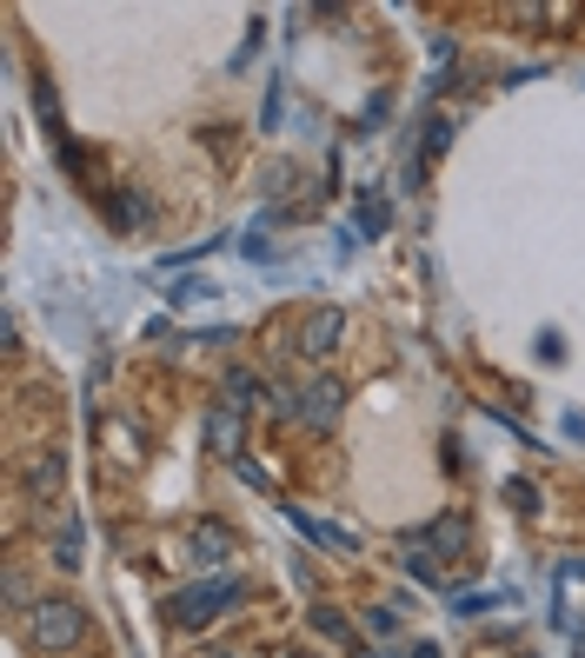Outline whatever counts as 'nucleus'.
Returning <instances> with one entry per match:
<instances>
[{"mask_svg":"<svg viewBox=\"0 0 585 658\" xmlns=\"http://www.w3.org/2000/svg\"><path fill=\"white\" fill-rule=\"evenodd\" d=\"M246 599V579H233V572H213V579H194V586H180L174 599H166V625H180V632H207V625H220V619H233Z\"/></svg>","mask_w":585,"mask_h":658,"instance_id":"obj_1","label":"nucleus"},{"mask_svg":"<svg viewBox=\"0 0 585 658\" xmlns=\"http://www.w3.org/2000/svg\"><path fill=\"white\" fill-rule=\"evenodd\" d=\"M21 638H27V651L60 658V651H73L80 638H87V612H80L73 599H34V612L21 619Z\"/></svg>","mask_w":585,"mask_h":658,"instance_id":"obj_2","label":"nucleus"},{"mask_svg":"<svg viewBox=\"0 0 585 658\" xmlns=\"http://www.w3.org/2000/svg\"><path fill=\"white\" fill-rule=\"evenodd\" d=\"M340 406H347V392H340V386H332V379H313V386H300L293 420H306L313 433H332V426H340Z\"/></svg>","mask_w":585,"mask_h":658,"instance_id":"obj_3","label":"nucleus"},{"mask_svg":"<svg viewBox=\"0 0 585 658\" xmlns=\"http://www.w3.org/2000/svg\"><path fill=\"white\" fill-rule=\"evenodd\" d=\"M340 340H347V313H340V306H313V313L300 319V353H306V360L332 353Z\"/></svg>","mask_w":585,"mask_h":658,"instance_id":"obj_4","label":"nucleus"},{"mask_svg":"<svg viewBox=\"0 0 585 658\" xmlns=\"http://www.w3.org/2000/svg\"><path fill=\"white\" fill-rule=\"evenodd\" d=\"M21 485H27V500H34V506L60 500V485H67V459H60V453H34V459L21 466Z\"/></svg>","mask_w":585,"mask_h":658,"instance_id":"obj_5","label":"nucleus"},{"mask_svg":"<svg viewBox=\"0 0 585 658\" xmlns=\"http://www.w3.org/2000/svg\"><path fill=\"white\" fill-rule=\"evenodd\" d=\"M420 552H440V559H466V552H472V526H466L459 513H446V519H433V526L420 532Z\"/></svg>","mask_w":585,"mask_h":658,"instance_id":"obj_6","label":"nucleus"},{"mask_svg":"<svg viewBox=\"0 0 585 658\" xmlns=\"http://www.w3.org/2000/svg\"><path fill=\"white\" fill-rule=\"evenodd\" d=\"M239 439H246V413L220 399L213 413H207V446H213L220 459H239Z\"/></svg>","mask_w":585,"mask_h":658,"instance_id":"obj_7","label":"nucleus"},{"mask_svg":"<svg viewBox=\"0 0 585 658\" xmlns=\"http://www.w3.org/2000/svg\"><path fill=\"white\" fill-rule=\"evenodd\" d=\"M107 213H114L120 233H140L147 226V193L140 187H107Z\"/></svg>","mask_w":585,"mask_h":658,"instance_id":"obj_8","label":"nucleus"},{"mask_svg":"<svg viewBox=\"0 0 585 658\" xmlns=\"http://www.w3.org/2000/svg\"><path fill=\"white\" fill-rule=\"evenodd\" d=\"M226 552H233V532L213 526V519H200V526H194V559H200V565H226Z\"/></svg>","mask_w":585,"mask_h":658,"instance_id":"obj_9","label":"nucleus"},{"mask_svg":"<svg viewBox=\"0 0 585 658\" xmlns=\"http://www.w3.org/2000/svg\"><path fill=\"white\" fill-rule=\"evenodd\" d=\"M293 526H300V532H306L313 545H332V552H360V539H353V532L326 526V519H313V513H300V506H293Z\"/></svg>","mask_w":585,"mask_h":658,"instance_id":"obj_10","label":"nucleus"},{"mask_svg":"<svg viewBox=\"0 0 585 658\" xmlns=\"http://www.w3.org/2000/svg\"><path fill=\"white\" fill-rule=\"evenodd\" d=\"M254 392H267L254 366H233V373H226V406H239V413H246V406H254Z\"/></svg>","mask_w":585,"mask_h":658,"instance_id":"obj_11","label":"nucleus"},{"mask_svg":"<svg viewBox=\"0 0 585 658\" xmlns=\"http://www.w3.org/2000/svg\"><path fill=\"white\" fill-rule=\"evenodd\" d=\"M54 565H60V572H80V526H73V519L54 532Z\"/></svg>","mask_w":585,"mask_h":658,"instance_id":"obj_12","label":"nucleus"},{"mask_svg":"<svg viewBox=\"0 0 585 658\" xmlns=\"http://www.w3.org/2000/svg\"><path fill=\"white\" fill-rule=\"evenodd\" d=\"M360 226H366V233H373V239H379V233H386V226H393V207H386V200H379V193H360Z\"/></svg>","mask_w":585,"mask_h":658,"instance_id":"obj_13","label":"nucleus"},{"mask_svg":"<svg viewBox=\"0 0 585 658\" xmlns=\"http://www.w3.org/2000/svg\"><path fill=\"white\" fill-rule=\"evenodd\" d=\"M313 632L319 638H332V645H353V632H347V619L332 612V606H313Z\"/></svg>","mask_w":585,"mask_h":658,"instance_id":"obj_14","label":"nucleus"},{"mask_svg":"<svg viewBox=\"0 0 585 658\" xmlns=\"http://www.w3.org/2000/svg\"><path fill=\"white\" fill-rule=\"evenodd\" d=\"M499 599H506V592H466L453 612H459V619H479V612H485V606H499Z\"/></svg>","mask_w":585,"mask_h":658,"instance_id":"obj_15","label":"nucleus"},{"mask_svg":"<svg viewBox=\"0 0 585 658\" xmlns=\"http://www.w3.org/2000/svg\"><path fill=\"white\" fill-rule=\"evenodd\" d=\"M366 625H373V632H386V638H393V632H399V612H393V606H373V612H366Z\"/></svg>","mask_w":585,"mask_h":658,"instance_id":"obj_16","label":"nucleus"},{"mask_svg":"<svg viewBox=\"0 0 585 658\" xmlns=\"http://www.w3.org/2000/svg\"><path fill=\"white\" fill-rule=\"evenodd\" d=\"M286 180H293V167H286V160H273V167H267V193H280Z\"/></svg>","mask_w":585,"mask_h":658,"instance_id":"obj_17","label":"nucleus"},{"mask_svg":"<svg viewBox=\"0 0 585 658\" xmlns=\"http://www.w3.org/2000/svg\"><path fill=\"white\" fill-rule=\"evenodd\" d=\"M200 293H213V286H200V280H180V286H174V306H187V299H200Z\"/></svg>","mask_w":585,"mask_h":658,"instance_id":"obj_18","label":"nucleus"},{"mask_svg":"<svg viewBox=\"0 0 585 658\" xmlns=\"http://www.w3.org/2000/svg\"><path fill=\"white\" fill-rule=\"evenodd\" d=\"M406 658H440V645H433V638H420V645H412Z\"/></svg>","mask_w":585,"mask_h":658,"instance_id":"obj_19","label":"nucleus"},{"mask_svg":"<svg viewBox=\"0 0 585 658\" xmlns=\"http://www.w3.org/2000/svg\"><path fill=\"white\" fill-rule=\"evenodd\" d=\"M565 579H585V552H578V559H565Z\"/></svg>","mask_w":585,"mask_h":658,"instance_id":"obj_20","label":"nucleus"}]
</instances>
